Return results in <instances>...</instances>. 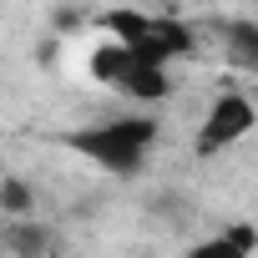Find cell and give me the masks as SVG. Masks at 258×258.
<instances>
[{
    "instance_id": "1",
    "label": "cell",
    "mask_w": 258,
    "mask_h": 258,
    "mask_svg": "<svg viewBox=\"0 0 258 258\" xmlns=\"http://www.w3.org/2000/svg\"><path fill=\"white\" fill-rule=\"evenodd\" d=\"M71 152H81L86 162H96L101 172L111 177H132L152 142H157V121L152 116H111V121H96V126H81V132H66L61 137Z\"/></svg>"
},
{
    "instance_id": "2",
    "label": "cell",
    "mask_w": 258,
    "mask_h": 258,
    "mask_svg": "<svg viewBox=\"0 0 258 258\" xmlns=\"http://www.w3.org/2000/svg\"><path fill=\"white\" fill-rule=\"evenodd\" d=\"M106 31L121 41V46H132L142 61H157V66H172L177 56L192 51V31L177 21V16H147V11H111L101 16Z\"/></svg>"
},
{
    "instance_id": "3",
    "label": "cell",
    "mask_w": 258,
    "mask_h": 258,
    "mask_svg": "<svg viewBox=\"0 0 258 258\" xmlns=\"http://www.w3.org/2000/svg\"><path fill=\"white\" fill-rule=\"evenodd\" d=\"M253 126H258L253 96H248V91H218L213 106H208V116H203V126H198L192 152H198V157H218V152H228L233 142H243Z\"/></svg>"
},
{
    "instance_id": "4",
    "label": "cell",
    "mask_w": 258,
    "mask_h": 258,
    "mask_svg": "<svg viewBox=\"0 0 258 258\" xmlns=\"http://www.w3.org/2000/svg\"><path fill=\"white\" fill-rule=\"evenodd\" d=\"M137 56V51H132ZM121 91L132 96V101H162L167 91H172V81H167V66H157V61H132V71L121 76Z\"/></svg>"
},
{
    "instance_id": "5",
    "label": "cell",
    "mask_w": 258,
    "mask_h": 258,
    "mask_svg": "<svg viewBox=\"0 0 258 258\" xmlns=\"http://www.w3.org/2000/svg\"><path fill=\"white\" fill-rule=\"evenodd\" d=\"M132 61H137V56H132V46H121V41L111 36L106 46H96V51H91V76H96V81H106V86H121V76L132 71Z\"/></svg>"
},
{
    "instance_id": "6",
    "label": "cell",
    "mask_w": 258,
    "mask_h": 258,
    "mask_svg": "<svg viewBox=\"0 0 258 258\" xmlns=\"http://www.w3.org/2000/svg\"><path fill=\"white\" fill-rule=\"evenodd\" d=\"M253 248H258V233L253 228H228L218 243H203L198 253H253Z\"/></svg>"
},
{
    "instance_id": "7",
    "label": "cell",
    "mask_w": 258,
    "mask_h": 258,
    "mask_svg": "<svg viewBox=\"0 0 258 258\" xmlns=\"http://www.w3.org/2000/svg\"><path fill=\"white\" fill-rule=\"evenodd\" d=\"M0 208H6L11 218H26L31 213V187L21 177H6V182H0Z\"/></svg>"
},
{
    "instance_id": "8",
    "label": "cell",
    "mask_w": 258,
    "mask_h": 258,
    "mask_svg": "<svg viewBox=\"0 0 258 258\" xmlns=\"http://www.w3.org/2000/svg\"><path fill=\"white\" fill-rule=\"evenodd\" d=\"M253 106H258V91H253Z\"/></svg>"
}]
</instances>
